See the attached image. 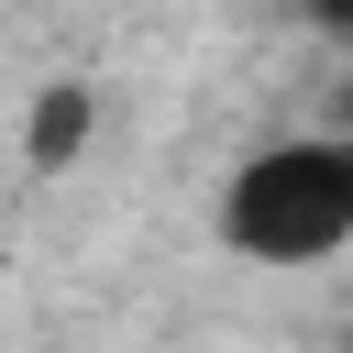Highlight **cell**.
<instances>
[{"mask_svg": "<svg viewBox=\"0 0 353 353\" xmlns=\"http://www.w3.org/2000/svg\"><path fill=\"white\" fill-rule=\"evenodd\" d=\"M221 243L243 265H331L353 243V143L298 132V143L243 154L221 188Z\"/></svg>", "mask_w": 353, "mask_h": 353, "instance_id": "obj_1", "label": "cell"}, {"mask_svg": "<svg viewBox=\"0 0 353 353\" xmlns=\"http://www.w3.org/2000/svg\"><path fill=\"white\" fill-rule=\"evenodd\" d=\"M88 132H99V88H88V77H44V88H33V121H22L33 176L77 165V154H88Z\"/></svg>", "mask_w": 353, "mask_h": 353, "instance_id": "obj_2", "label": "cell"}]
</instances>
